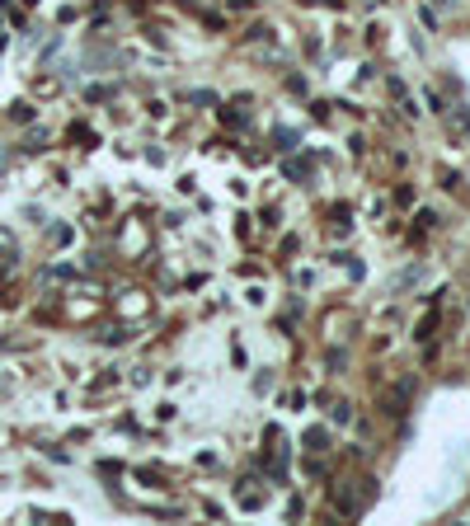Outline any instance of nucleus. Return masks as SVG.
<instances>
[{"mask_svg":"<svg viewBox=\"0 0 470 526\" xmlns=\"http://www.w3.org/2000/svg\"><path fill=\"white\" fill-rule=\"evenodd\" d=\"M324 427H311V433H306V446H311V451H324Z\"/></svg>","mask_w":470,"mask_h":526,"instance_id":"1","label":"nucleus"}]
</instances>
